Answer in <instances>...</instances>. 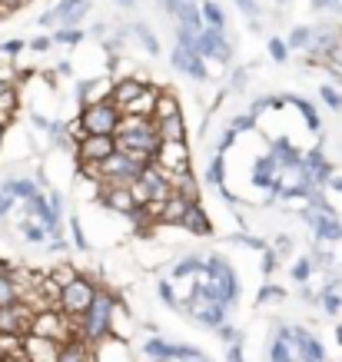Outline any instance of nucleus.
<instances>
[{
	"instance_id": "43",
	"label": "nucleus",
	"mask_w": 342,
	"mask_h": 362,
	"mask_svg": "<svg viewBox=\"0 0 342 362\" xmlns=\"http://www.w3.org/2000/svg\"><path fill=\"white\" fill-rule=\"evenodd\" d=\"M13 209H17V199L11 197V193H7V189H0V226H4V223L11 220V213Z\"/></svg>"
},
{
	"instance_id": "2",
	"label": "nucleus",
	"mask_w": 342,
	"mask_h": 362,
	"mask_svg": "<svg viewBox=\"0 0 342 362\" xmlns=\"http://www.w3.org/2000/svg\"><path fill=\"white\" fill-rule=\"evenodd\" d=\"M97 289H100L97 276L80 273L73 283H66L64 289H60V313H66L70 319H80L90 309V303H93V296H97Z\"/></svg>"
},
{
	"instance_id": "52",
	"label": "nucleus",
	"mask_w": 342,
	"mask_h": 362,
	"mask_svg": "<svg viewBox=\"0 0 342 362\" xmlns=\"http://www.w3.org/2000/svg\"><path fill=\"white\" fill-rule=\"evenodd\" d=\"M27 0H0V13H11V11H17V7H23Z\"/></svg>"
},
{
	"instance_id": "57",
	"label": "nucleus",
	"mask_w": 342,
	"mask_h": 362,
	"mask_svg": "<svg viewBox=\"0 0 342 362\" xmlns=\"http://www.w3.org/2000/svg\"><path fill=\"white\" fill-rule=\"evenodd\" d=\"M189 362H210V359H206V356H196V359H189Z\"/></svg>"
},
{
	"instance_id": "54",
	"label": "nucleus",
	"mask_w": 342,
	"mask_h": 362,
	"mask_svg": "<svg viewBox=\"0 0 342 362\" xmlns=\"http://www.w3.org/2000/svg\"><path fill=\"white\" fill-rule=\"evenodd\" d=\"M113 4H117V7H126V11H130V7H136L140 0H113Z\"/></svg>"
},
{
	"instance_id": "5",
	"label": "nucleus",
	"mask_w": 342,
	"mask_h": 362,
	"mask_svg": "<svg viewBox=\"0 0 342 362\" xmlns=\"http://www.w3.org/2000/svg\"><path fill=\"white\" fill-rule=\"evenodd\" d=\"M153 166L163 173H189L193 170V150L187 140H160L153 153Z\"/></svg>"
},
{
	"instance_id": "32",
	"label": "nucleus",
	"mask_w": 342,
	"mask_h": 362,
	"mask_svg": "<svg viewBox=\"0 0 342 362\" xmlns=\"http://www.w3.org/2000/svg\"><path fill=\"white\" fill-rule=\"evenodd\" d=\"M47 276H50V279H54V283L60 286V289H64L66 283H73V279H77L80 269H77L73 263H54L50 269H47Z\"/></svg>"
},
{
	"instance_id": "58",
	"label": "nucleus",
	"mask_w": 342,
	"mask_h": 362,
	"mask_svg": "<svg viewBox=\"0 0 342 362\" xmlns=\"http://www.w3.org/2000/svg\"><path fill=\"white\" fill-rule=\"evenodd\" d=\"M276 4H289V0H276Z\"/></svg>"
},
{
	"instance_id": "39",
	"label": "nucleus",
	"mask_w": 342,
	"mask_h": 362,
	"mask_svg": "<svg viewBox=\"0 0 342 362\" xmlns=\"http://www.w3.org/2000/svg\"><path fill=\"white\" fill-rule=\"evenodd\" d=\"M309 40H312V30H309V27H296V30L289 33L286 47H289V50H309Z\"/></svg>"
},
{
	"instance_id": "46",
	"label": "nucleus",
	"mask_w": 342,
	"mask_h": 362,
	"mask_svg": "<svg viewBox=\"0 0 342 362\" xmlns=\"http://www.w3.org/2000/svg\"><path fill=\"white\" fill-rule=\"evenodd\" d=\"M23 50H27V40H4V44H0V57H7V60L20 57Z\"/></svg>"
},
{
	"instance_id": "45",
	"label": "nucleus",
	"mask_w": 342,
	"mask_h": 362,
	"mask_svg": "<svg viewBox=\"0 0 342 362\" xmlns=\"http://www.w3.org/2000/svg\"><path fill=\"white\" fill-rule=\"evenodd\" d=\"M269 57H273L276 64H286V60H289V47H286V40L273 37V40H269Z\"/></svg>"
},
{
	"instance_id": "37",
	"label": "nucleus",
	"mask_w": 342,
	"mask_h": 362,
	"mask_svg": "<svg viewBox=\"0 0 342 362\" xmlns=\"http://www.w3.org/2000/svg\"><path fill=\"white\" fill-rule=\"evenodd\" d=\"M130 30H133V37H140V44L146 47V54H153V57L160 54V40H156V33L150 30L146 23H133Z\"/></svg>"
},
{
	"instance_id": "25",
	"label": "nucleus",
	"mask_w": 342,
	"mask_h": 362,
	"mask_svg": "<svg viewBox=\"0 0 342 362\" xmlns=\"http://www.w3.org/2000/svg\"><path fill=\"white\" fill-rule=\"evenodd\" d=\"M153 130L160 140H187V120L183 117H166V120H153Z\"/></svg>"
},
{
	"instance_id": "59",
	"label": "nucleus",
	"mask_w": 342,
	"mask_h": 362,
	"mask_svg": "<svg viewBox=\"0 0 342 362\" xmlns=\"http://www.w3.org/2000/svg\"><path fill=\"white\" fill-rule=\"evenodd\" d=\"M187 4H199V0H187Z\"/></svg>"
},
{
	"instance_id": "53",
	"label": "nucleus",
	"mask_w": 342,
	"mask_h": 362,
	"mask_svg": "<svg viewBox=\"0 0 342 362\" xmlns=\"http://www.w3.org/2000/svg\"><path fill=\"white\" fill-rule=\"evenodd\" d=\"M160 4H163V11H166V13H177V11H179V4H187V0H160Z\"/></svg>"
},
{
	"instance_id": "1",
	"label": "nucleus",
	"mask_w": 342,
	"mask_h": 362,
	"mask_svg": "<svg viewBox=\"0 0 342 362\" xmlns=\"http://www.w3.org/2000/svg\"><path fill=\"white\" fill-rule=\"evenodd\" d=\"M117 293L107 289V286H100L90 309L80 316V342L83 346H97L100 339H107L110 336V322H113V306H117Z\"/></svg>"
},
{
	"instance_id": "40",
	"label": "nucleus",
	"mask_w": 342,
	"mask_h": 362,
	"mask_svg": "<svg viewBox=\"0 0 342 362\" xmlns=\"http://www.w3.org/2000/svg\"><path fill=\"white\" fill-rule=\"evenodd\" d=\"M230 240L236 243V246H246V250H253V252H263L266 246H269V243L259 240V236H253V233H232Z\"/></svg>"
},
{
	"instance_id": "10",
	"label": "nucleus",
	"mask_w": 342,
	"mask_h": 362,
	"mask_svg": "<svg viewBox=\"0 0 342 362\" xmlns=\"http://www.w3.org/2000/svg\"><path fill=\"white\" fill-rule=\"evenodd\" d=\"M110 153H117V140H113V136H93V133H87V136L73 146V160H77V163L100 166Z\"/></svg>"
},
{
	"instance_id": "20",
	"label": "nucleus",
	"mask_w": 342,
	"mask_h": 362,
	"mask_svg": "<svg viewBox=\"0 0 342 362\" xmlns=\"http://www.w3.org/2000/svg\"><path fill=\"white\" fill-rule=\"evenodd\" d=\"M156 97H160V87H150V83H146V87L140 90V97L130 100V103L123 107V113H126V117H143V120H153Z\"/></svg>"
},
{
	"instance_id": "30",
	"label": "nucleus",
	"mask_w": 342,
	"mask_h": 362,
	"mask_svg": "<svg viewBox=\"0 0 342 362\" xmlns=\"http://www.w3.org/2000/svg\"><path fill=\"white\" fill-rule=\"evenodd\" d=\"M156 296H160V303H163L166 309H173V313H179V309H183L177 286L170 283V279H160V283H156Z\"/></svg>"
},
{
	"instance_id": "36",
	"label": "nucleus",
	"mask_w": 342,
	"mask_h": 362,
	"mask_svg": "<svg viewBox=\"0 0 342 362\" xmlns=\"http://www.w3.org/2000/svg\"><path fill=\"white\" fill-rule=\"evenodd\" d=\"M226 127H230L236 136H243V133H256V130H259V120H256L253 113H236Z\"/></svg>"
},
{
	"instance_id": "34",
	"label": "nucleus",
	"mask_w": 342,
	"mask_h": 362,
	"mask_svg": "<svg viewBox=\"0 0 342 362\" xmlns=\"http://www.w3.org/2000/svg\"><path fill=\"white\" fill-rule=\"evenodd\" d=\"M57 362H90V346H83V342H66V346H60V359Z\"/></svg>"
},
{
	"instance_id": "50",
	"label": "nucleus",
	"mask_w": 342,
	"mask_h": 362,
	"mask_svg": "<svg viewBox=\"0 0 342 362\" xmlns=\"http://www.w3.org/2000/svg\"><path fill=\"white\" fill-rule=\"evenodd\" d=\"M243 87H246V66H236L230 80V90H243Z\"/></svg>"
},
{
	"instance_id": "17",
	"label": "nucleus",
	"mask_w": 342,
	"mask_h": 362,
	"mask_svg": "<svg viewBox=\"0 0 342 362\" xmlns=\"http://www.w3.org/2000/svg\"><path fill=\"white\" fill-rule=\"evenodd\" d=\"M23 356L27 362H57L60 359V342L54 339H40V336H23Z\"/></svg>"
},
{
	"instance_id": "29",
	"label": "nucleus",
	"mask_w": 342,
	"mask_h": 362,
	"mask_svg": "<svg viewBox=\"0 0 342 362\" xmlns=\"http://www.w3.org/2000/svg\"><path fill=\"white\" fill-rule=\"evenodd\" d=\"M66 226H70V246L77 252H93V243L87 240V230H83V223H80V216H70L66 220Z\"/></svg>"
},
{
	"instance_id": "27",
	"label": "nucleus",
	"mask_w": 342,
	"mask_h": 362,
	"mask_svg": "<svg viewBox=\"0 0 342 362\" xmlns=\"http://www.w3.org/2000/svg\"><path fill=\"white\" fill-rule=\"evenodd\" d=\"M199 13H203V23L210 30H226V13L216 0H199Z\"/></svg>"
},
{
	"instance_id": "3",
	"label": "nucleus",
	"mask_w": 342,
	"mask_h": 362,
	"mask_svg": "<svg viewBox=\"0 0 342 362\" xmlns=\"http://www.w3.org/2000/svg\"><path fill=\"white\" fill-rule=\"evenodd\" d=\"M143 170L146 166H140L130 153L117 150V153H110L103 163H100V183H103V187H130Z\"/></svg>"
},
{
	"instance_id": "51",
	"label": "nucleus",
	"mask_w": 342,
	"mask_h": 362,
	"mask_svg": "<svg viewBox=\"0 0 342 362\" xmlns=\"http://www.w3.org/2000/svg\"><path fill=\"white\" fill-rule=\"evenodd\" d=\"M226 362H246V356H243V342H232L230 349H226Z\"/></svg>"
},
{
	"instance_id": "48",
	"label": "nucleus",
	"mask_w": 342,
	"mask_h": 362,
	"mask_svg": "<svg viewBox=\"0 0 342 362\" xmlns=\"http://www.w3.org/2000/svg\"><path fill=\"white\" fill-rule=\"evenodd\" d=\"M236 7H240L249 21H259V7H256V0H236Z\"/></svg>"
},
{
	"instance_id": "7",
	"label": "nucleus",
	"mask_w": 342,
	"mask_h": 362,
	"mask_svg": "<svg viewBox=\"0 0 342 362\" xmlns=\"http://www.w3.org/2000/svg\"><path fill=\"white\" fill-rule=\"evenodd\" d=\"M296 213H299V220L309 226L312 243H342V220H336V216L322 213V209H312V206H302Z\"/></svg>"
},
{
	"instance_id": "16",
	"label": "nucleus",
	"mask_w": 342,
	"mask_h": 362,
	"mask_svg": "<svg viewBox=\"0 0 342 362\" xmlns=\"http://www.w3.org/2000/svg\"><path fill=\"white\" fill-rule=\"evenodd\" d=\"M183 309H187L189 316L196 319L203 329H213V332H216L223 322H226V313H230L226 306H216V303H203V299H196V296L189 299Z\"/></svg>"
},
{
	"instance_id": "41",
	"label": "nucleus",
	"mask_w": 342,
	"mask_h": 362,
	"mask_svg": "<svg viewBox=\"0 0 342 362\" xmlns=\"http://www.w3.org/2000/svg\"><path fill=\"white\" fill-rule=\"evenodd\" d=\"M83 40V30L80 27H60L54 33V44H64V47H77Z\"/></svg>"
},
{
	"instance_id": "49",
	"label": "nucleus",
	"mask_w": 342,
	"mask_h": 362,
	"mask_svg": "<svg viewBox=\"0 0 342 362\" xmlns=\"http://www.w3.org/2000/svg\"><path fill=\"white\" fill-rule=\"evenodd\" d=\"M27 47H30L33 54H47V50L54 47V37H37V40H30Z\"/></svg>"
},
{
	"instance_id": "47",
	"label": "nucleus",
	"mask_w": 342,
	"mask_h": 362,
	"mask_svg": "<svg viewBox=\"0 0 342 362\" xmlns=\"http://www.w3.org/2000/svg\"><path fill=\"white\" fill-rule=\"evenodd\" d=\"M276 269H279V256L269 250V246H266V250H263V276L269 279V276L276 273Z\"/></svg>"
},
{
	"instance_id": "4",
	"label": "nucleus",
	"mask_w": 342,
	"mask_h": 362,
	"mask_svg": "<svg viewBox=\"0 0 342 362\" xmlns=\"http://www.w3.org/2000/svg\"><path fill=\"white\" fill-rule=\"evenodd\" d=\"M80 123H83V133H93V136H113V133H117V123H120V110H117L113 100L90 103V107H80Z\"/></svg>"
},
{
	"instance_id": "42",
	"label": "nucleus",
	"mask_w": 342,
	"mask_h": 362,
	"mask_svg": "<svg viewBox=\"0 0 342 362\" xmlns=\"http://www.w3.org/2000/svg\"><path fill=\"white\" fill-rule=\"evenodd\" d=\"M293 246H296V240H293V236H289V233H279L276 240H273V246H269V250L276 252L279 259H286L289 252H293Z\"/></svg>"
},
{
	"instance_id": "38",
	"label": "nucleus",
	"mask_w": 342,
	"mask_h": 362,
	"mask_svg": "<svg viewBox=\"0 0 342 362\" xmlns=\"http://www.w3.org/2000/svg\"><path fill=\"white\" fill-rule=\"evenodd\" d=\"M319 100L329 107L332 113H342V87H332V83H322L319 87Z\"/></svg>"
},
{
	"instance_id": "24",
	"label": "nucleus",
	"mask_w": 342,
	"mask_h": 362,
	"mask_svg": "<svg viewBox=\"0 0 342 362\" xmlns=\"http://www.w3.org/2000/svg\"><path fill=\"white\" fill-rule=\"evenodd\" d=\"M193 206V199H187V197H173L166 199V206H163V220H160V226H177L179 230V223H183V216H187V209Z\"/></svg>"
},
{
	"instance_id": "56",
	"label": "nucleus",
	"mask_w": 342,
	"mask_h": 362,
	"mask_svg": "<svg viewBox=\"0 0 342 362\" xmlns=\"http://www.w3.org/2000/svg\"><path fill=\"white\" fill-rule=\"evenodd\" d=\"M4 140H7V127H0V150H4Z\"/></svg>"
},
{
	"instance_id": "28",
	"label": "nucleus",
	"mask_w": 342,
	"mask_h": 362,
	"mask_svg": "<svg viewBox=\"0 0 342 362\" xmlns=\"http://www.w3.org/2000/svg\"><path fill=\"white\" fill-rule=\"evenodd\" d=\"M312 273H316V259H312L309 252H306V256H299L296 263L289 266V279H293V283H309L312 279Z\"/></svg>"
},
{
	"instance_id": "23",
	"label": "nucleus",
	"mask_w": 342,
	"mask_h": 362,
	"mask_svg": "<svg viewBox=\"0 0 342 362\" xmlns=\"http://www.w3.org/2000/svg\"><path fill=\"white\" fill-rule=\"evenodd\" d=\"M166 117H183V103H179L177 90L160 87V97H156V113H153V120H166Z\"/></svg>"
},
{
	"instance_id": "8",
	"label": "nucleus",
	"mask_w": 342,
	"mask_h": 362,
	"mask_svg": "<svg viewBox=\"0 0 342 362\" xmlns=\"http://www.w3.org/2000/svg\"><path fill=\"white\" fill-rule=\"evenodd\" d=\"M143 356L150 362H173V359H196V356H203L199 349H193V346H183V342H166L160 339V336H150V339L143 342Z\"/></svg>"
},
{
	"instance_id": "6",
	"label": "nucleus",
	"mask_w": 342,
	"mask_h": 362,
	"mask_svg": "<svg viewBox=\"0 0 342 362\" xmlns=\"http://www.w3.org/2000/svg\"><path fill=\"white\" fill-rule=\"evenodd\" d=\"M193 54L203 57V60H213V64H232V44L226 40V30H210L203 27L193 40Z\"/></svg>"
},
{
	"instance_id": "13",
	"label": "nucleus",
	"mask_w": 342,
	"mask_h": 362,
	"mask_svg": "<svg viewBox=\"0 0 342 362\" xmlns=\"http://www.w3.org/2000/svg\"><path fill=\"white\" fill-rule=\"evenodd\" d=\"M170 64H173V70H179L183 77L196 80V83H203V80H210V70H206V60L203 57H196L189 47H173V54H170Z\"/></svg>"
},
{
	"instance_id": "33",
	"label": "nucleus",
	"mask_w": 342,
	"mask_h": 362,
	"mask_svg": "<svg viewBox=\"0 0 342 362\" xmlns=\"http://www.w3.org/2000/svg\"><path fill=\"white\" fill-rule=\"evenodd\" d=\"M13 303H20V289L11 279V273H0V309L13 306Z\"/></svg>"
},
{
	"instance_id": "11",
	"label": "nucleus",
	"mask_w": 342,
	"mask_h": 362,
	"mask_svg": "<svg viewBox=\"0 0 342 362\" xmlns=\"http://www.w3.org/2000/svg\"><path fill=\"white\" fill-rule=\"evenodd\" d=\"M289 336H293V349H296L299 359H306V362H329L326 346L319 342V336H316V332H309L306 326H289Z\"/></svg>"
},
{
	"instance_id": "18",
	"label": "nucleus",
	"mask_w": 342,
	"mask_h": 362,
	"mask_svg": "<svg viewBox=\"0 0 342 362\" xmlns=\"http://www.w3.org/2000/svg\"><path fill=\"white\" fill-rule=\"evenodd\" d=\"M286 97V103L293 107V110L302 117V123H306V130L312 133V136H322V117H319V110H316V103L312 100H306V97H299V93H283Z\"/></svg>"
},
{
	"instance_id": "12",
	"label": "nucleus",
	"mask_w": 342,
	"mask_h": 362,
	"mask_svg": "<svg viewBox=\"0 0 342 362\" xmlns=\"http://www.w3.org/2000/svg\"><path fill=\"white\" fill-rule=\"evenodd\" d=\"M113 140H117V150H123V153H156V146H160V136H156L153 123L143 127V130L117 133Z\"/></svg>"
},
{
	"instance_id": "15",
	"label": "nucleus",
	"mask_w": 342,
	"mask_h": 362,
	"mask_svg": "<svg viewBox=\"0 0 342 362\" xmlns=\"http://www.w3.org/2000/svg\"><path fill=\"white\" fill-rule=\"evenodd\" d=\"M110 90H113V77H83L77 80V103L80 107H90V103H103V100H110Z\"/></svg>"
},
{
	"instance_id": "31",
	"label": "nucleus",
	"mask_w": 342,
	"mask_h": 362,
	"mask_svg": "<svg viewBox=\"0 0 342 362\" xmlns=\"http://www.w3.org/2000/svg\"><path fill=\"white\" fill-rule=\"evenodd\" d=\"M286 299V286L279 283H263L256 293V306H269V303H283Z\"/></svg>"
},
{
	"instance_id": "19",
	"label": "nucleus",
	"mask_w": 342,
	"mask_h": 362,
	"mask_svg": "<svg viewBox=\"0 0 342 362\" xmlns=\"http://www.w3.org/2000/svg\"><path fill=\"white\" fill-rule=\"evenodd\" d=\"M146 87V77H113V90H110V100L117 103V110L123 113V107L130 100L140 97V90Z\"/></svg>"
},
{
	"instance_id": "26",
	"label": "nucleus",
	"mask_w": 342,
	"mask_h": 362,
	"mask_svg": "<svg viewBox=\"0 0 342 362\" xmlns=\"http://www.w3.org/2000/svg\"><path fill=\"white\" fill-rule=\"evenodd\" d=\"M203 180H206V187L220 189L226 187V153H213L210 163H206V173H203Z\"/></svg>"
},
{
	"instance_id": "14",
	"label": "nucleus",
	"mask_w": 342,
	"mask_h": 362,
	"mask_svg": "<svg viewBox=\"0 0 342 362\" xmlns=\"http://www.w3.org/2000/svg\"><path fill=\"white\" fill-rule=\"evenodd\" d=\"M30 319H33V306L30 303H13V306L0 309V332H17V336H27L30 332Z\"/></svg>"
},
{
	"instance_id": "44",
	"label": "nucleus",
	"mask_w": 342,
	"mask_h": 362,
	"mask_svg": "<svg viewBox=\"0 0 342 362\" xmlns=\"http://www.w3.org/2000/svg\"><path fill=\"white\" fill-rule=\"evenodd\" d=\"M240 143V136L230 130V127H223V133H220V140H216V153H230L232 146Z\"/></svg>"
},
{
	"instance_id": "55",
	"label": "nucleus",
	"mask_w": 342,
	"mask_h": 362,
	"mask_svg": "<svg viewBox=\"0 0 342 362\" xmlns=\"http://www.w3.org/2000/svg\"><path fill=\"white\" fill-rule=\"evenodd\" d=\"M336 342H339V349H342V322L336 326Z\"/></svg>"
},
{
	"instance_id": "9",
	"label": "nucleus",
	"mask_w": 342,
	"mask_h": 362,
	"mask_svg": "<svg viewBox=\"0 0 342 362\" xmlns=\"http://www.w3.org/2000/svg\"><path fill=\"white\" fill-rule=\"evenodd\" d=\"M97 203L107 213H113V216H123V220L130 223L136 213H140V206H136V199L130 197V187H103L100 183V197Z\"/></svg>"
},
{
	"instance_id": "35",
	"label": "nucleus",
	"mask_w": 342,
	"mask_h": 362,
	"mask_svg": "<svg viewBox=\"0 0 342 362\" xmlns=\"http://www.w3.org/2000/svg\"><path fill=\"white\" fill-rule=\"evenodd\" d=\"M77 4H80V0H60V4H57V7H54V11L40 13V21H37V23H40V27H50V23L64 21V17H66V13H70V11H73Z\"/></svg>"
},
{
	"instance_id": "21",
	"label": "nucleus",
	"mask_w": 342,
	"mask_h": 362,
	"mask_svg": "<svg viewBox=\"0 0 342 362\" xmlns=\"http://www.w3.org/2000/svg\"><path fill=\"white\" fill-rule=\"evenodd\" d=\"M179 230L189 233V236H210L213 223H210V216H206L203 203H193V206L187 209V216H183V223H179Z\"/></svg>"
},
{
	"instance_id": "22",
	"label": "nucleus",
	"mask_w": 342,
	"mask_h": 362,
	"mask_svg": "<svg viewBox=\"0 0 342 362\" xmlns=\"http://www.w3.org/2000/svg\"><path fill=\"white\" fill-rule=\"evenodd\" d=\"M170 180V189L177 193V197H187V199H193V203H199V180L193 176V170L189 173H170L166 176Z\"/></svg>"
}]
</instances>
